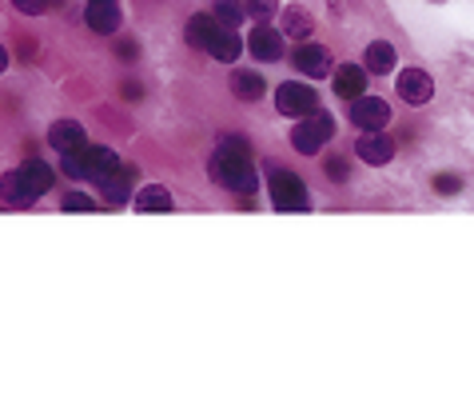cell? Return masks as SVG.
Listing matches in <instances>:
<instances>
[{"instance_id":"6da1fadb","label":"cell","mask_w":474,"mask_h":419,"mask_svg":"<svg viewBox=\"0 0 474 419\" xmlns=\"http://www.w3.org/2000/svg\"><path fill=\"white\" fill-rule=\"evenodd\" d=\"M208 172H211V180H216L219 188H228L236 196H251L255 192V184H259V176H255V168H251L247 156L216 152L211 156V164H208Z\"/></svg>"},{"instance_id":"7a4b0ae2","label":"cell","mask_w":474,"mask_h":419,"mask_svg":"<svg viewBox=\"0 0 474 419\" xmlns=\"http://www.w3.org/2000/svg\"><path fill=\"white\" fill-rule=\"evenodd\" d=\"M335 136V124H331V116H323V112H311V116H303L300 124H295V132H291V144H295V152H303V156H315L323 144Z\"/></svg>"},{"instance_id":"3957f363","label":"cell","mask_w":474,"mask_h":419,"mask_svg":"<svg viewBox=\"0 0 474 419\" xmlns=\"http://www.w3.org/2000/svg\"><path fill=\"white\" fill-rule=\"evenodd\" d=\"M272 200L279 212H307V188L295 172L287 168H275L272 172Z\"/></svg>"},{"instance_id":"277c9868","label":"cell","mask_w":474,"mask_h":419,"mask_svg":"<svg viewBox=\"0 0 474 419\" xmlns=\"http://www.w3.org/2000/svg\"><path fill=\"white\" fill-rule=\"evenodd\" d=\"M275 108L283 112V116H311V112H319V96H315V88H307V84H283V88L275 92Z\"/></svg>"},{"instance_id":"5b68a950","label":"cell","mask_w":474,"mask_h":419,"mask_svg":"<svg viewBox=\"0 0 474 419\" xmlns=\"http://www.w3.org/2000/svg\"><path fill=\"white\" fill-rule=\"evenodd\" d=\"M387 120H390V108L379 96H359L351 105V124H359L362 132H379V128H387Z\"/></svg>"},{"instance_id":"8992f818","label":"cell","mask_w":474,"mask_h":419,"mask_svg":"<svg viewBox=\"0 0 474 419\" xmlns=\"http://www.w3.org/2000/svg\"><path fill=\"white\" fill-rule=\"evenodd\" d=\"M80 156H84V176H88L92 184H104L112 172H120V156L112 152V148L88 144V148H80Z\"/></svg>"},{"instance_id":"52a82bcc","label":"cell","mask_w":474,"mask_h":419,"mask_svg":"<svg viewBox=\"0 0 474 419\" xmlns=\"http://www.w3.org/2000/svg\"><path fill=\"white\" fill-rule=\"evenodd\" d=\"M395 84H398V96H403L407 105H426V100L434 96V80L426 77L423 68H403Z\"/></svg>"},{"instance_id":"ba28073f","label":"cell","mask_w":474,"mask_h":419,"mask_svg":"<svg viewBox=\"0 0 474 419\" xmlns=\"http://www.w3.org/2000/svg\"><path fill=\"white\" fill-rule=\"evenodd\" d=\"M295 68L303 72V77H327L331 72V52L323 49V44H300V49H295Z\"/></svg>"},{"instance_id":"9c48e42d","label":"cell","mask_w":474,"mask_h":419,"mask_svg":"<svg viewBox=\"0 0 474 419\" xmlns=\"http://www.w3.org/2000/svg\"><path fill=\"white\" fill-rule=\"evenodd\" d=\"M49 144L64 156V152H80V148H88V136H84V128L76 124V120H56V124L49 128Z\"/></svg>"},{"instance_id":"30bf717a","label":"cell","mask_w":474,"mask_h":419,"mask_svg":"<svg viewBox=\"0 0 474 419\" xmlns=\"http://www.w3.org/2000/svg\"><path fill=\"white\" fill-rule=\"evenodd\" d=\"M247 44L236 36V28H228V24H216V32H211V41H208V56H216V60L223 64H231V60H239V52H244Z\"/></svg>"},{"instance_id":"8fae6325","label":"cell","mask_w":474,"mask_h":419,"mask_svg":"<svg viewBox=\"0 0 474 419\" xmlns=\"http://www.w3.org/2000/svg\"><path fill=\"white\" fill-rule=\"evenodd\" d=\"M355 152H359L362 164H387L390 156H395V140H390L383 128H379V132H367V136L359 140Z\"/></svg>"},{"instance_id":"7c38bea8","label":"cell","mask_w":474,"mask_h":419,"mask_svg":"<svg viewBox=\"0 0 474 419\" xmlns=\"http://www.w3.org/2000/svg\"><path fill=\"white\" fill-rule=\"evenodd\" d=\"M247 49L255 60H279L283 56V32H275V28H267V24H259L255 32L247 36Z\"/></svg>"},{"instance_id":"4fadbf2b","label":"cell","mask_w":474,"mask_h":419,"mask_svg":"<svg viewBox=\"0 0 474 419\" xmlns=\"http://www.w3.org/2000/svg\"><path fill=\"white\" fill-rule=\"evenodd\" d=\"M335 92H339L343 100H359L362 92H367V68H362V64H343V68H335Z\"/></svg>"},{"instance_id":"5bb4252c","label":"cell","mask_w":474,"mask_h":419,"mask_svg":"<svg viewBox=\"0 0 474 419\" xmlns=\"http://www.w3.org/2000/svg\"><path fill=\"white\" fill-rule=\"evenodd\" d=\"M84 21H88L92 32H116L120 28V8L116 0H88V13H84Z\"/></svg>"},{"instance_id":"9a60e30c","label":"cell","mask_w":474,"mask_h":419,"mask_svg":"<svg viewBox=\"0 0 474 419\" xmlns=\"http://www.w3.org/2000/svg\"><path fill=\"white\" fill-rule=\"evenodd\" d=\"M315 28V16L307 13L303 5H287L283 8V36H295V41H307Z\"/></svg>"},{"instance_id":"2e32d148","label":"cell","mask_w":474,"mask_h":419,"mask_svg":"<svg viewBox=\"0 0 474 419\" xmlns=\"http://www.w3.org/2000/svg\"><path fill=\"white\" fill-rule=\"evenodd\" d=\"M0 196H4L8 204H16V208H28V204L36 200V196L28 192V184H24L21 168H16V172H4V176H0Z\"/></svg>"},{"instance_id":"e0dca14e","label":"cell","mask_w":474,"mask_h":419,"mask_svg":"<svg viewBox=\"0 0 474 419\" xmlns=\"http://www.w3.org/2000/svg\"><path fill=\"white\" fill-rule=\"evenodd\" d=\"M21 176H24L28 192H32L36 200H40V196H44V192L52 188V180H56V176H52V168L44 164V160H28V164L21 168Z\"/></svg>"},{"instance_id":"ac0fdd59","label":"cell","mask_w":474,"mask_h":419,"mask_svg":"<svg viewBox=\"0 0 474 419\" xmlns=\"http://www.w3.org/2000/svg\"><path fill=\"white\" fill-rule=\"evenodd\" d=\"M136 208L148 212V216H152V212H172V192L160 188V184H152V188H144L136 196Z\"/></svg>"},{"instance_id":"d6986e66","label":"cell","mask_w":474,"mask_h":419,"mask_svg":"<svg viewBox=\"0 0 474 419\" xmlns=\"http://www.w3.org/2000/svg\"><path fill=\"white\" fill-rule=\"evenodd\" d=\"M100 192H104V200H112V204H124V200H128V192H132V172H128V168L112 172L108 180L100 184Z\"/></svg>"},{"instance_id":"ffe728a7","label":"cell","mask_w":474,"mask_h":419,"mask_svg":"<svg viewBox=\"0 0 474 419\" xmlns=\"http://www.w3.org/2000/svg\"><path fill=\"white\" fill-rule=\"evenodd\" d=\"M395 68V49H390L387 41H375V44H367V72H390Z\"/></svg>"},{"instance_id":"44dd1931","label":"cell","mask_w":474,"mask_h":419,"mask_svg":"<svg viewBox=\"0 0 474 419\" xmlns=\"http://www.w3.org/2000/svg\"><path fill=\"white\" fill-rule=\"evenodd\" d=\"M231 92H236L239 100H259L264 96V77H259V72H236V77H231Z\"/></svg>"},{"instance_id":"7402d4cb","label":"cell","mask_w":474,"mask_h":419,"mask_svg":"<svg viewBox=\"0 0 474 419\" xmlns=\"http://www.w3.org/2000/svg\"><path fill=\"white\" fill-rule=\"evenodd\" d=\"M216 16H192L188 21V44H195V49H208V41H211V32H216Z\"/></svg>"},{"instance_id":"603a6c76","label":"cell","mask_w":474,"mask_h":419,"mask_svg":"<svg viewBox=\"0 0 474 419\" xmlns=\"http://www.w3.org/2000/svg\"><path fill=\"white\" fill-rule=\"evenodd\" d=\"M211 13H216V21L228 24V28H236L239 21H247L244 0H216V5H211Z\"/></svg>"},{"instance_id":"cb8c5ba5","label":"cell","mask_w":474,"mask_h":419,"mask_svg":"<svg viewBox=\"0 0 474 419\" xmlns=\"http://www.w3.org/2000/svg\"><path fill=\"white\" fill-rule=\"evenodd\" d=\"M244 8H247L251 21H259V24H267L272 16H279V0H244Z\"/></svg>"},{"instance_id":"d4e9b609","label":"cell","mask_w":474,"mask_h":419,"mask_svg":"<svg viewBox=\"0 0 474 419\" xmlns=\"http://www.w3.org/2000/svg\"><path fill=\"white\" fill-rule=\"evenodd\" d=\"M64 212H92V196L68 192V196H64Z\"/></svg>"},{"instance_id":"484cf974","label":"cell","mask_w":474,"mask_h":419,"mask_svg":"<svg viewBox=\"0 0 474 419\" xmlns=\"http://www.w3.org/2000/svg\"><path fill=\"white\" fill-rule=\"evenodd\" d=\"M219 152H228V156H247V140H244V136H223V140H219Z\"/></svg>"},{"instance_id":"4316f807","label":"cell","mask_w":474,"mask_h":419,"mask_svg":"<svg viewBox=\"0 0 474 419\" xmlns=\"http://www.w3.org/2000/svg\"><path fill=\"white\" fill-rule=\"evenodd\" d=\"M16 8H21L24 16H40L44 13V5H49V0H13Z\"/></svg>"},{"instance_id":"83f0119b","label":"cell","mask_w":474,"mask_h":419,"mask_svg":"<svg viewBox=\"0 0 474 419\" xmlns=\"http://www.w3.org/2000/svg\"><path fill=\"white\" fill-rule=\"evenodd\" d=\"M327 176H331V180H347V160H339V156L327 160Z\"/></svg>"},{"instance_id":"f1b7e54d","label":"cell","mask_w":474,"mask_h":419,"mask_svg":"<svg viewBox=\"0 0 474 419\" xmlns=\"http://www.w3.org/2000/svg\"><path fill=\"white\" fill-rule=\"evenodd\" d=\"M462 184L454 180V176H439V180H434V192H459Z\"/></svg>"},{"instance_id":"f546056e","label":"cell","mask_w":474,"mask_h":419,"mask_svg":"<svg viewBox=\"0 0 474 419\" xmlns=\"http://www.w3.org/2000/svg\"><path fill=\"white\" fill-rule=\"evenodd\" d=\"M4 68H8V52L0 49V72H4Z\"/></svg>"}]
</instances>
